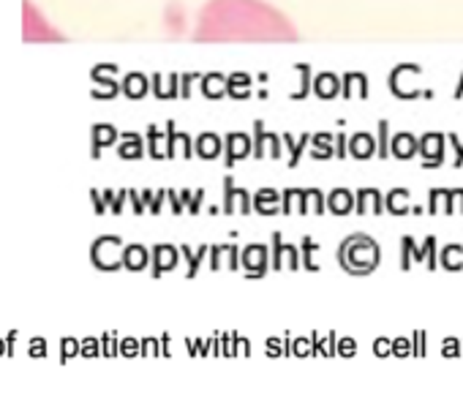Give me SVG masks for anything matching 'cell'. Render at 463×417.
<instances>
[{"label": "cell", "instance_id": "6da1fadb", "mask_svg": "<svg viewBox=\"0 0 463 417\" xmlns=\"http://www.w3.org/2000/svg\"><path fill=\"white\" fill-rule=\"evenodd\" d=\"M297 28L281 8L267 0H207L196 19V41H297Z\"/></svg>", "mask_w": 463, "mask_h": 417}, {"label": "cell", "instance_id": "7a4b0ae2", "mask_svg": "<svg viewBox=\"0 0 463 417\" xmlns=\"http://www.w3.org/2000/svg\"><path fill=\"white\" fill-rule=\"evenodd\" d=\"M338 259H340V265H344V270L365 275L379 265V246L371 237H365V234H354V237H349L344 246H340Z\"/></svg>", "mask_w": 463, "mask_h": 417}, {"label": "cell", "instance_id": "3957f363", "mask_svg": "<svg viewBox=\"0 0 463 417\" xmlns=\"http://www.w3.org/2000/svg\"><path fill=\"white\" fill-rule=\"evenodd\" d=\"M243 265L251 278H256L267 270V248L265 246H248L243 251Z\"/></svg>", "mask_w": 463, "mask_h": 417}, {"label": "cell", "instance_id": "277c9868", "mask_svg": "<svg viewBox=\"0 0 463 417\" xmlns=\"http://www.w3.org/2000/svg\"><path fill=\"white\" fill-rule=\"evenodd\" d=\"M177 265V251L172 246H158L155 248V273H164V270H172Z\"/></svg>", "mask_w": 463, "mask_h": 417}, {"label": "cell", "instance_id": "5b68a950", "mask_svg": "<svg viewBox=\"0 0 463 417\" xmlns=\"http://www.w3.org/2000/svg\"><path fill=\"white\" fill-rule=\"evenodd\" d=\"M123 262L131 267V270H142V267L147 265V251L142 246H131L123 254Z\"/></svg>", "mask_w": 463, "mask_h": 417}, {"label": "cell", "instance_id": "8992f818", "mask_svg": "<svg viewBox=\"0 0 463 417\" xmlns=\"http://www.w3.org/2000/svg\"><path fill=\"white\" fill-rule=\"evenodd\" d=\"M278 243V259H275V267H289V270H294L297 267V251L292 246H281V240L275 237Z\"/></svg>", "mask_w": 463, "mask_h": 417}, {"label": "cell", "instance_id": "52a82bcc", "mask_svg": "<svg viewBox=\"0 0 463 417\" xmlns=\"http://www.w3.org/2000/svg\"><path fill=\"white\" fill-rule=\"evenodd\" d=\"M313 344H316V352L321 354V358H333V354H338L335 335H313Z\"/></svg>", "mask_w": 463, "mask_h": 417}, {"label": "cell", "instance_id": "ba28073f", "mask_svg": "<svg viewBox=\"0 0 463 417\" xmlns=\"http://www.w3.org/2000/svg\"><path fill=\"white\" fill-rule=\"evenodd\" d=\"M292 354L294 358H311V354H319V352H316L313 338H294L292 341Z\"/></svg>", "mask_w": 463, "mask_h": 417}, {"label": "cell", "instance_id": "9c48e42d", "mask_svg": "<svg viewBox=\"0 0 463 417\" xmlns=\"http://www.w3.org/2000/svg\"><path fill=\"white\" fill-rule=\"evenodd\" d=\"M444 265L450 267V270H455V267H460L463 265V248H458V246H447L444 248Z\"/></svg>", "mask_w": 463, "mask_h": 417}, {"label": "cell", "instance_id": "30bf717a", "mask_svg": "<svg viewBox=\"0 0 463 417\" xmlns=\"http://www.w3.org/2000/svg\"><path fill=\"white\" fill-rule=\"evenodd\" d=\"M79 354H82V358H98V354H104L101 352V341H95V338H85L82 346H79Z\"/></svg>", "mask_w": 463, "mask_h": 417}, {"label": "cell", "instance_id": "8fae6325", "mask_svg": "<svg viewBox=\"0 0 463 417\" xmlns=\"http://www.w3.org/2000/svg\"><path fill=\"white\" fill-rule=\"evenodd\" d=\"M139 352H142V344L134 341V338H123V341H120V354H123V358H136Z\"/></svg>", "mask_w": 463, "mask_h": 417}, {"label": "cell", "instance_id": "7c38bea8", "mask_svg": "<svg viewBox=\"0 0 463 417\" xmlns=\"http://www.w3.org/2000/svg\"><path fill=\"white\" fill-rule=\"evenodd\" d=\"M441 352H444V358H460V354H463V344L458 341V338H447L444 346H441Z\"/></svg>", "mask_w": 463, "mask_h": 417}, {"label": "cell", "instance_id": "4fadbf2b", "mask_svg": "<svg viewBox=\"0 0 463 417\" xmlns=\"http://www.w3.org/2000/svg\"><path fill=\"white\" fill-rule=\"evenodd\" d=\"M392 354H395V358H412V341L395 338V341H392Z\"/></svg>", "mask_w": 463, "mask_h": 417}, {"label": "cell", "instance_id": "5bb4252c", "mask_svg": "<svg viewBox=\"0 0 463 417\" xmlns=\"http://www.w3.org/2000/svg\"><path fill=\"white\" fill-rule=\"evenodd\" d=\"M373 354H376V358H390L392 354V338H376V341H373Z\"/></svg>", "mask_w": 463, "mask_h": 417}, {"label": "cell", "instance_id": "9a60e30c", "mask_svg": "<svg viewBox=\"0 0 463 417\" xmlns=\"http://www.w3.org/2000/svg\"><path fill=\"white\" fill-rule=\"evenodd\" d=\"M101 352H104V358H115V354L120 352V346H117V341H115V335H104V341H101Z\"/></svg>", "mask_w": 463, "mask_h": 417}, {"label": "cell", "instance_id": "2e32d148", "mask_svg": "<svg viewBox=\"0 0 463 417\" xmlns=\"http://www.w3.org/2000/svg\"><path fill=\"white\" fill-rule=\"evenodd\" d=\"M338 354L340 358H354L357 354V344L352 338H338Z\"/></svg>", "mask_w": 463, "mask_h": 417}, {"label": "cell", "instance_id": "e0dca14e", "mask_svg": "<svg viewBox=\"0 0 463 417\" xmlns=\"http://www.w3.org/2000/svg\"><path fill=\"white\" fill-rule=\"evenodd\" d=\"M142 354H145V358H158V354H161V344L155 341V338H145V341H142Z\"/></svg>", "mask_w": 463, "mask_h": 417}, {"label": "cell", "instance_id": "ac0fdd59", "mask_svg": "<svg viewBox=\"0 0 463 417\" xmlns=\"http://www.w3.org/2000/svg\"><path fill=\"white\" fill-rule=\"evenodd\" d=\"M60 346H63V360H71V358H76V354H79V346H82V344L74 341V338H66V341L60 344Z\"/></svg>", "mask_w": 463, "mask_h": 417}, {"label": "cell", "instance_id": "d6986e66", "mask_svg": "<svg viewBox=\"0 0 463 417\" xmlns=\"http://www.w3.org/2000/svg\"><path fill=\"white\" fill-rule=\"evenodd\" d=\"M412 358H425V333H414V338H412Z\"/></svg>", "mask_w": 463, "mask_h": 417}, {"label": "cell", "instance_id": "ffe728a7", "mask_svg": "<svg viewBox=\"0 0 463 417\" xmlns=\"http://www.w3.org/2000/svg\"><path fill=\"white\" fill-rule=\"evenodd\" d=\"M330 207H333L335 213H346L349 210V196L346 194H335L333 199H330Z\"/></svg>", "mask_w": 463, "mask_h": 417}, {"label": "cell", "instance_id": "44dd1931", "mask_svg": "<svg viewBox=\"0 0 463 417\" xmlns=\"http://www.w3.org/2000/svg\"><path fill=\"white\" fill-rule=\"evenodd\" d=\"M234 341H237V335H221V352L226 358H234Z\"/></svg>", "mask_w": 463, "mask_h": 417}, {"label": "cell", "instance_id": "7402d4cb", "mask_svg": "<svg viewBox=\"0 0 463 417\" xmlns=\"http://www.w3.org/2000/svg\"><path fill=\"white\" fill-rule=\"evenodd\" d=\"M248 354H251V344L237 335V341H234V358H248Z\"/></svg>", "mask_w": 463, "mask_h": 417}, {"label": "cell", "instance_id": "603a6c76", "mask_svg": "<svg viewBox=\"0 0 463 417\" xmlns=\"http://www.w3.org/2000/svg\"><path fill=\"white\" fill-rule=\"evenodd\" d=\"M44 349H47V346H44V338H33L30 341V358H44Z\"/></svg>", "mask_w": 463, "mask_h": 417}, {"label": "cell", "instance_id": "cb8c5ba5", "mask_svg": "<svg viewBox=\"0 0 463 417\" xmlns=\"http://www.w3.org/2000/svg\"><path fill=\"white\" fill-rule=\"evenodd\" d=\"M3 354H8V349H6V344L0 341V358H3Z\"/></svg>", "mask_w": 463, "mask_h": 417}]
</instances>
